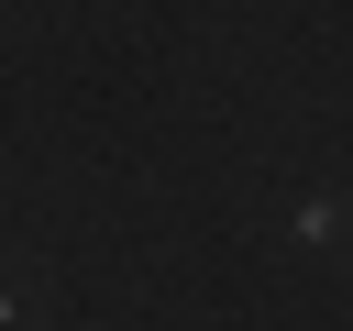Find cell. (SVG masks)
I'll list each match as a JSON object with an SVG mask.
<instances>
[{
    "mask_svg": "<svg viewBox=\"0 0 353 331\" xmlns=\"http://www.w3.org/2000/svg\"><path fill=\"white\" fill-rule=\"evenodd\" d=\"M33 298H44V276H33V265H0V320H11V331L33 320Z\"/></svg>",
    "mask_w": 353,
    "mask_h": 331,
    "instance_id": "obj_1",
    "label": "cell"
}]
</instances>
